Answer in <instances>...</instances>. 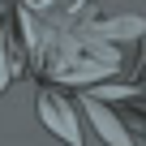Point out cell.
Masks as SVG:
<instances>
[{
	"mask_svg": "<svg viewBox=\"0 0 146 146\" xmlns=\"http://www.w3.org/2000/svg\"><path fill=\"white\" fill-rule=\"evenodd\" d=\"M86 30H90L95 39H103V43H112V47H116V43H125V39H129V43H133V39H142V35H146V22H142L137 13H129V17H108V22H90Z\"/></svg>",
	"mask_w": 146,
	"mask_h": 146,
	"instance_id": "3",
	"label": "cell"
},
{
	"mask_svg": "<svg viewBox=\"0 0 146 146\" xmlns=\"http://www.w3.org/2000/svg\"><path fill=\"white\" fill-rule=\"evenodd\" d=\"M39 120H43L47 133H56L64 146H82V125H78V112H73L69 99L43 90V95H39Z\"/></svg>",
	"mask_w": 146,
	"mask_h": 146,
	"instance_id": "1",
	"label": "cell"
},
{
	"mask_svg": "<svg viewBox=\"0 0 146 146\" xmlns=\"http://www.w3.org/2000/svg\"><path fill=\"white\" fill-rule=\"evenodd\" d=\"M22 69H26V60L9 52V39H0V90H9V86H13V78H17Z\"/></svg>",
	"mask_w": 146,
	"mask_h": 146,
	"instance_id": "4",
	"label": "cell"
},
{
	"mask_svg": "<svg viewBox=\"0 0 146 146\" xmlns=\"http://www.w3.org/2000/svg\"><path fill=\"white\" fill-rule=\"evenodd\" d=\"M82 112H86V120L95 125V133H99L108 146H137V142H133V133H129V125H125L108 103H99V99L82 95Z\"/></svg>",
	"mask_w": 146,
	"mask_h": 146,
	"instance_id": "2",
	"label": "cell"
}]
</instances>
